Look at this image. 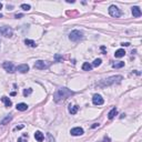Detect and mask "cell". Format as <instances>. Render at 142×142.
<instances>
[{"instance_id":"obj_1","label":"cell","mask_w":142,"mask_h":142,"mask_svg":"<svg viewBox=\"0 0 142 142\" xmlns=\"http://www.w3.org/2000/svg\"><path fill=\"white\" fill-rule=\"evenodd\" d=\"M74 94V92L72 91V90L66 88V87H63V88H60L58 89L56 91V93L53 94V101L54 102H61V101L66 100L67 98H69V97L73 96Z\"/></svg>"},{"instance_id":"obj_2","label":"cell","mask_w":142,"mask_h":142,"mask_svg":"<svg viewBox=\"0 0 142 142\" xmlns=\"http://www.w3.org/2000/svg\"><path fill=\"white\" fill-rule=\"evenodd\" d=\"M123 79L122 75H113V77H110V78H106V79H103L102 81L99 82V86L105 88V87H109V86H112L114 83H119L121 80Z\"/></svg>"},{"instance_id":"obj_3","label":"cell","mask_w":142,"mask_h":142,"mask_svg":"<svg viewBox=\"0 0 142 142\" xmlns=\"http://www.w3.org/2000/svg\"><path fill=\"white\" fill-rule=\"evenodd\" d=\"M69 39L73 42H78L83 39V32L80 30H72L69 35Z\"/></svg>"},{"instance_id":"obj_4","label":"cell","mask_w":142,"mask_h":142,"mask_svg":"<svg viewBox=\"0 0 142 142\" xmlns=\"http://www.w3.org/2000/svg\"><path fill=\"white\" fill-rule=\"evenodd\" d=\"M0 35L6 38H10L13 35V30L12 28L8 27V26H3V27H0Z\"/></svg>"},{"instance_id":"obj_5","label":"cell","mask_w":142,"mask_h":142,"mask_svg":"<svg viewBox=\"0 0 142 142\" xmlns=\"http://www.w3.org/2000/svg\"><path fill=\"white\" fill-rule=\"evenodd\" d=\"M50 66H51L50 62L43 61V60H38L35 62V68L36 69H39V70H46V69H48Z\"/></svg>"},{"instance_id":"obj_6","label":"cell","mask_w":142,"mask_h":142,"mask_svg":"<svg viewBox=\"0 0 142 142\" xmlns=\"http://www.w3.org/2000/svg\"><path fill=\"white\" fill-rule=\"evenodd\" d=\"M109 13H110L111 17H114V18L121 17V10L117 6H114V4L109 7Z\"/></svg>"},{"instance_id":"obj_7","label":"cell","mask_w":142,"mask_h":142,"mask_svg":"<svg viewBox=\"0 0 142 142\" xmlns=\"http://www.w3.org/2000/svg\"><path fill=\"white\" fill-rule=\"evenodd\" d=\"M2 67H3V69L9 73H13L16 71V67L13 66V63L9 62V61H4V62L2 63Z\"/></svg>"},{"instance_id":"obj_8","label":"cell","mask_w":142,"mask_h":142,"mask_svg":"<svg viewBox=\"0 0 142 142\" xmlns=\"http://www.w3.org/2000/svg\"><path fill=\"white\" fill-rule=\"evenodd\" d=\"M92 102H93L94 106H101V105H103L105 100H103V98L100 94H94L93 98H92Z\"/></svg>"},{"instance_id":"obj_9","label":"cell","mask_w":142,"mask_h":142,"mask_svg":"<svg viewBox=\"0 0 142 142\" xmlns=\"http://www.w3.org/2000/svg\"><path fill=\"white\" fill-rule=\"evenodd\" d=\"M83 129L82 128H80V127H77V128H73V129H71L70 130V133H71V136H73V137H79V136H82L83 134Z\"/></svg>"},{"instance_id":"obj_10","label":"cell","mask_w":142,"mask_h":142,"mask_svg":"<svg viewBox=\"0 0 142 142\" xmlns=\"http://www.w3.org/2000/svg\"><path fill=\"white\" fill-rule=\"evenodd\" d=\"M132 15H133V17H136V18H139V17H141L142 12H141L140 8H139V7H137V6L132 7Z\"/></svg>"},{"instance_id":"obj_11","label":"cell","mask_w":142,"mask_h":142,"mask_svg":"<svg viewBox=\"0 0 142 142\" xmlns=\"http://www.w3.org/2000/svg\"><path fill=\"white\" fill-rule=\"evenodd\" d=\"M17 71H19L20 73H26L29 71V66L28 65H20L17 67Z\"/></svg>"},{"instance_id":"obj_12","label":"cell","mask_w":142,"mask_h":142,"mask_svg":"<svg viewBox=\"0 0 142 142\" xmlns=\"http://www.w3.org/2000/svg\"><path fill=\"white\" fill-rule=\"evenodd\" d=\"M1 101L4 103V106H6L7 108H10V106H12V102H11V100H10L9 98H7V97H4V96L1 98Z\"/></svg>"},{"instance_id":"obj_13","label":"cell","mask_w":142,"mask_h":142,"mask_svg":"<svg viewBox=\"0 0 142 142\" xmlns=\"http://www.w3.org/2000/svg\"><path fill=\"white\" fill-rule=\"evenodd\" d=\"M35 138L38 142H42L43 141V139H44V137H43V133H41L40 131H37L35 133Z\"/></svg>"},{"instance_id":"obj_14","label":"cell","mask_w":142,"mask_h":142,"mask_svg":"<svg viewBox=\"0 0 142 142\" xmlns=\"http://www.w3.org/2000/svg\"><path fill=\"white\" fill-rule=\"evenodd\" d=\"M117 114H118V110H117L115 108H112V109L110 110V112L108 113V118L111 120V119H113V118H114Z\"/></svg>"},{"instance_id":"obj_15","label":"cell","mask_w":142,"mask_h":142,"mask_svg":"<svg viewBox=\"0 0 142 142\" xmlns=\"http://www.w3.org/2000/svg\"><path fill=\"white\" fill-rule=\"evenodd\" d=\"M16 108H17L18 111H26L28 109V105H26V103H18Z\"/></svg>"},{"instance_id":"obj_16","label":"cell","mask_w":142,"mask_h":142,"mask_svg":"<svg viewBox=\"0 0 142 142\" xmlns=\"http://www.w3.org/2000/svg\"><path fill=\"white\" fill-rule=\"evenodd\" d=\"M25 43L27 44V46L31 47V48H36V47H37V43H36L34 40H30V39H26L25 40Z\"/></svg>"},{"instance_id":"obj_17","label":"cell","mask_w":142,"mask_h":142,"mask_svg":"<svg viewBox=\"0 0 142 142\" xmlns=\"http://www.w3.org/2000/svg\"><path fill=\"white\" fill-rule=\"evenodd\" d=\"M124 54H125V51L123 49H119V50L115 51L114 56H115V58H121V57H124Z\"/></svg>"},{"instance_id":"obj_18","label":"cell","mask_w":142,"mask_h":142,"mask_svg":"<svg viewBox=\"0 0 142 142\" xmlns=\"http://www.w3.org/2000/svg\"><path fill=\"white\" fill-rule=\"evenodd\" d=\"M78 110H79V106H69V112L71 114H75V113L78 112Z\"/></svg>"},{"instance_id":"obj_19","label":"cell","mask_w":142,"mask_h":142,"mask_svg":"<svg viewBox=\"0 0 142 142\" xmlns=\"http://www.w3.org/2000/svg\"><path fill=\"white\" fill-rule=\"evenodd\" d=\"M92 69V66L90 65L89 62H84L83 65H82V70H84V71H91Z\"/></svg>"},{"instance_id":"obj_20","label":"cell","mask_w":142,"mask_h":142,"mask_svg":"<svg viewBox=\"0 0 142 142\" xmlns=\"http://www.w3.org/2000/svg\"><path fill=\"white\" fill-rule=\"evenodd\" d=\"M112 67H113V68H117V69H119V68L124 67V62H123V61H119L118 63H113Z\"/></svg>"},{"instance_id":"obj_21","label":"cell","mask_w":142,"mask_h":142,"mask_svg":"<svg viewBox=\"0 0 142 142\" xmlns=\"http://www.w3.org/2000/svg\"><path fill=\"white\" fill-rule=\"evenodd\" d=\"M11 120H12V117H11V115H7V117L1 121V124H7L8 122H10Z\"/></svg>"},{"instance_id":"obj_22","label":"cell","mask_w":142,"mask_h":142,"mask_svg":"<svg viewBox=\"0 0 142 142\" xmlns=\"http://www.w3.org/2000/svg\"><path fill=\"white\" fill-rule=\"evenodd\" d=\"M31 93H32V89L31 88H28V89H26L25 91H23V96H25V97L30 96Z\"/></svg>"},{"instance_id":"obj_23","label":"cell","mask_w":142,"mask_h":142,"mask_svg":"<svg viewBox=\"0 0 142 142\" xmlns=\"http://www.w3.org/2000/svg\"><path fill=\"white\" fill-rule=\"evenodd\" d=\"M21 8L23 9V10L25 11H29L30 10V8H31V7H30V4H27V3H22L21 4Z\"/></svg>"},{"instance_id":"obj_24","label":"cell","mask_w":142,"mask_h":142,"mask_svg":"<svg viewBox=\"0 0 142 142\" xmlns=\"http://www.w3.org/2000/svg\"><path fill=\"white\" fill-rule=\"evenodd\" d=\"M101 62H102V61H101V59H96V60L93 61V67H99V66L101 65Z\"/></svg>"},{"instance_id":"obj_25","label":"cell","mask_w":142,"mask_h":142,"mask_svg":"<svg viewBox=\"0 0 142 142\" xmlns=\"http://www.w3.org/2000/svg\"><path fill=\"white\" fill-rule=\"evenodd\" d=\"M54 58H56V61L57 62H61V61L63 60V58L61 56H59V54H56V56H54Z\"/></svg>"},{"instance_id":"obj_26","label":"cell","mask_w":142,"mask_h":142,"mask_svg":"<svg viewBox=\"0 0 142 142\" xmlns=\"http://www.w3.org/2000/svg\"><path fill=\"white\" fill-rule=\"evenodd\" d=\"M47 137H48V139H49V142H54V138H52L51 133H47Z\"/></svg>"},{"instance_id":"obj_27","label":"cell","mask_w":142,"mask_h":142,"mask_svg":"<svg viewBox=\"0 0 142 142\" xmlns=\"http://www.w3.org/2000/svg\"><path fill=\"white\" fill-rule=\"evenodd\" d=\"M22 128H23V124H21V125H18V127H16L13 130H15V131H17V130H20V129H22Z\"/></svg>"},{"instance_id":"obj_28","label":"cell","mask_w":142,"mask_h":142,"mask_svg":"<svg viewBox=\"0 0 142 142\" xmlns=\"http://www.w3.org/2000/svg\"><path fill=\"white\" fill-rule=\"evenodd\" d=\"M21 17H23V15L22 13H17V15L15 16V18H17V19H19V18H21Z\"/></svg>"},{"instance_id":"obj_29","label":"cell","mask_w":142,"mask_h":142,"mask_svg":"<svg viewBox=\"0 0 142 142\" xmlns=\"http://www.w3.org/2000/svg\"><path fill=\"white\" fill-rule=\"evenodd\" d=\"M121 46H123V47H128V46H130V43H129V42H125V43L123 42V43H122Z\"/></svg>"},{"instance_id":"obj_30","label":"cell","mask_w":142,"mask_h":142,"mask_svg":"<svg viewBox=\"0 0 142 142\" xmlns=\"http://www.w3.org/2000/svg\"><path fill=\"white\" fill-rule=\"evenodd\" d=\"M97 127H99V123H93L91 128H93V129H94V128H97Z\"/></svg>"},{"instance_id":"obj_31","label":"cell","mask_w":142,"mask_h":142,"mask_svg":"<svg viewBox=\"0 0 142 142\" xmlns=\"http://www.w3.org/2000/svg\"><path fill=\"white\" fill-rule=\"evenodd\" d=\"M101 50H102L103 53H106V48H105V47H101Z\"/></svg>"},{"instance_id":"obj_32","label":"cell","mask_w":142,"mask_h":142,"mask_svg":"<svg viewBox=\"0 0 142 142\" xmlns=\"http://www.w3.org/2000/svg\"><path fill=\"white\" fill-rule=\"evenodd\" d=\"M18 142H22V138H19L18 139Z\"/></svg>"},{"instance_id":"obj_33","label":"cell","mask_w":142,"mask_h":142,"mask_svg":"<svg viewBox=\"0 0 142 142\" xmlns=\"http://www.w3.org/2000/svg\"><path fill=\"white\" fill-rule=\"evenodd\" d=\"M2 8V3H1V2H0V9H1Z\"/></svg>"},{"instance_id":"obj_34","label":"cell","mask_w":142,"mask_h":142,"mask_svg":"<svg viewBox=\"0 0 142 142\" xmlns=\"http://www.w3.org/2000/svg\"><path fill=\"white\" fill-rule=\"evenodd\" d=\"M0 18H2V15H1V13H0Z\"/></svg>"}]
</instances>
